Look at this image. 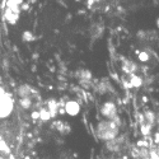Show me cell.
Masks as SVG:
<instances>
[{
    "label": "cell",
    "instance_id": "obj_2",
    "mask_svg": "<svg viewBox=\"0 0 159 159\" xmlns=\"http://www.w3.org/2000/svg\"><path fill=\"white\" fill-rule=\"evenodd\" d=\"M14 108L13 98L7 92L0 90V118H7Z\"/></svg>",
    "mask_w": 159,
    "mask_h": 159
},
{
    "label": "cell",
    "instance_id": "obj_23",
    "mask_svg": "<svg viewBox=\"0 0 159 159\" xmlns=\"http://www.w3.org/2000/svg\"><path fill=\"white\" fill-rule=\"evenodd\" d=\"M111 76H112V78H113V79H115V80H117V82H118V76H117V75H116V74H112V75H111Z\"/></svg>",
    "mask_w": 159,
    "mask_h": 159
},
{
    "label": "cell",
    "instance_id": "obj_30",
    "mask_svg": "<svg viewBox=\"0 0 159 159\" xmlns=\"http://www.w3.org/2000/svg\"><path fill=\"white\" fill-rule=\"evenodd\" d=\"M94 2H99V0H94Z\"/></svg>",
    "mask_w": 159,
    "mask_h": 159
},
{
    "label": "cell",
    "instance_id": "obj_15",
    "mask_svg": "<svg viewBox=\"0 0 159 159\" xmlns=\"http://www.w3.org/2000/svg\"><path fill=\"white\" fill-rule=\"evenodd\" d=\"M0 152H2V153H5V154H9V153H10L9 145H8L4 140H0Z\"/></svg>",
    "mask_w": 159,
    "mask_h": 159
},
{
    "label": "cell",
    "instance_id": "obj_6",
    "mask_svg": "<svg viewBox=\"0 0 159 159\" xmlns=\"http://www.w3.org/2000/svg\"><path fill=\"white\" fill-rule=\"evenodd\" d=\"M57 108H59V102L56 99H48V102H47V110L50 112L51 118H55L57 116Z\"/></svg>",
    "mask_w": 159,
    "mask_h": 159
},
{
    "label": "cell",
    "instance_id": "obj_7",
    "mask_svg": "<svg viewBox=\"0 0 159 159\" xmlns=\"http://www.w3.org/2000/svg\"><path fill=\"white\" fill-rule=\"evenodd\" d=\"M129 83H130L131 88H140V87L143 85V83H144V82H143V78H141V76H139V75H136V74L132 73Z\"/></svg>",
    "mask_w": 159,
    "mask_h": 159
},
{
    "label": "cell",
    "instance_id": "obj_12",
    "mask_svg": "<svg viewBox=\"0 0 159 159\" xmlns=\"http://www.w3.org/2000/svg\"><path fill=\"white\" fill-rule=\"evenodd\" d=\"M22 39L24 42H32V41H34V39H36V37L32 34L31 31H24L23 34H22Z\"/></svg>",
    "mask_w": 159,
    "mask_h": 159
},
{
    "label": "cell",
    "instance_id": "obj_22",
    "mask_svg": "<svg viewBox=\"0 0 159 159\" xmlns=\"http://www.w3.org/2000/svg\"><path fill=\"white\" fill-rule=\"evenodd\" d=\"M14 2H16V3L18 4V5H20V4H22V3L24 2V0H14Z\"/></svg>",
    "mask_w": 159,
    "mask_h": 159
},
{
    "label": "cell",
    "instance_id": "obj_16",
    "mask_svg": "<svg viewBox=\"0 0 159 159\" xmlns=\"http://www.w3.org/2000/svg\"><path fill=\"white\" fill-rule=\"evenodd\" d=\"M79 76H80V79H90L92 80V73L89 70H80Z\"/></svg>",
    "mask_w": 159,
    "mask_h": 159
},
{
    "label": "cell",
    "instance_id": "obj_1",
    "mask_svg": "<svg viewBox=\"0 0 159 159\" xmlns=\"http://www.w3.org/2000/svg\"><path fill=\"white\" fill-rule=\"evenodd\" d=\"M96 135L102 141H110L115 140L120 132V126H117L113 120L106 118L103 121H99L96 126Z\"/></svg>",
    "mask_w": 159,
    "mask_h": 159
},
{
    "label": "cell",
    "instance_id": "obj_25",
    "mask_svg": "<svg viewBox=\"0 0 159 159\" xmlns=\"http://www.w3.org/2000/svg\"><path fill=\"white\" fill-rule=\"evenodd\" d=\"M5 3H7V0H3V3H2V8H3V9L5 8Z\"/></svg>",
    "mask_w": 159,
    "mask_h": 159
},
{
    "label": "cell",
    "instance_id": "obj_18",
    "mask_svg": "<svg viewBox=\"0 0 159 159\" xmlns=\"http://www.w3.org/2000/svg\"><path fill=\"white\" fill-rule=\"evenodd\" d=\"M136 145H138L139 148H143V147H149V144H148V141H147V140H139Z\"/></svg>",
    "mask_w": 159,
    "mask_h": 159
},
{
    "label": "cell",
    "instance_id": "obj_27",
    "mask_svg": "<svg viewBox=\"0 0 159 159\" xmlns=\"http://www.w3.org/2000/svg\"><path fill=\"white\" fill-rule=\"evenodd\" d=\"M143 102H148V98L147 97H143Z\"/></svg>",
    "mask_w": 159,
    "mask_h": 159
},
{
    "label": "cell",
    "instance_id": "obj_4",
    "mask_svg": "<svg viewBox=\"0 0 159 159\" xmlns=\"http://www.w3.org/2000/svg\"><path fill=\"white\" fill-rule=\"evenodd\" d=\"M64 108H65V113L69 115L71 117H75L80 113V104H79L74 99H68L64 104Z\"/></svg>",
    "mask_w": 159,
    "mask_h": 159
},
{
    "label": "cell",
    "instance_id": "obj_13",
    "mask_svg": "<svg viewBox=\"0 0 159 159\" xmlns=\"http://www.w3.org/2000/svg\"><path fill=\"white\" fill-rule=\"evenodd\" d=\"M154 120H155V117H154V113L148 111V112H145L144 113V122H148L150 125H154Z\"/></svg>",
    "mask_w": 159,
    "mask_h": 159
},
{
    "label": "cell",
    "instance_id": "obj_26",
    "mask_svg": "<svg viewBox=\"0 0 159 159\" xmlns=\"http://www.w3.org/2000/svg\"><path fill=\"white\" fill-rule=\"evenodd\" d=\"M32 57H33L34 60H36V59H38V54H33V56H32Z\"/></svg>",
    "mask_w": 159,
    "mask_h": 159
},
{
    "label": "cell",
    "instance_id": "obj_3",
    "mask_svg": "<svg viewBox=\"0 0 159 159\" xmlns=\"http://www.w3.org/2000/svg\"><path fill=\"white\" fill-rule=\"evenodd\" d=\"M101 115L104 118H108V120H112V118L117 115V107L113 102H104L101 107Z\"/></svg>",
    "mask_w": 159,
    "mask_h": 159
},
{
    "label": "cell",
    "instance_id": "obj_10",
    "mask_svg": "<svg viewBox=\"0 0 159 159\" xmlns=\"http://www.w3.org/2000/svg\"><path fill=\"white\" fill-rule=\"evenodd\" d=\"M39 120H42V121H50L51 120V116H50L47 107H43V108L39 110Z\"/></svg>",
    "mask_w": 159,
    "mask_h": 159
},
{
    "label": "cell",
    "instance_id": "obj_9",
    "mask_svg": "<svg viewBox=\"0 0 159 159\" xmlns=\"http://www.w3.org/2000/svg\"><path fill=\"white\" fill-rule=\"evenodd\" d=\"M152 127H153V125H150L148 122H143L140 125V132L144 136H148V135L152 134Z\"/></svg>",
    "mask_w": 159,
    "mask_h": 159
},
{
    "label": "cell",
    "instance_id": "obj_24",
    "mask_svg": "<svg viewBox=\"0 0 159 159\" xmlns=\"http://www.w3.org/2000/svg\"><path fill=\"white\" fill-rule=\"evenodd\" d=\"M31 70H32V71H36V70H37V68H36V65H32V66H31Z\"/></svg>",
    "mask_w": 159,
    "mask_h": 159
},
{
    "label": "cell",
    "instance_id": "obj_11",
    "mask_svg": "<svg viewBox=\"0 0 159 159\" xmlns=\"http://www.w3.org/2000/svg\"><path fill=\"white\" fill-rule=\"evenodd\" d=\"M5 7H7V8H9L10 10H13V11H16V13H19V11H20L19 5H18V4L14 2V0H7Z\"/></svg>",
    "mask_w": 159,
    "mask_h": 159
},
{
    "label": "cell",
    "instance_id": "obj_19",
    "mask_svg": "<svg viewBox=\"0 0 159 159\" xmlns=\"http://www.w3.org/2000/svg\"><path fill=\"white\" fill-rule=\"evenodd\" d=\"M19 8H22V10H28V9H30V4L23 2V3L19 5Z\"/></svg>",
    "mask_w": 159,
    "mask_h": 159
},
{
    "label": "cell",
    "instance_id": "obj_5",
    "mask_svg": "<svg viewBox=\"0 0 159 159\" xmlns=\"http://www.w3.org/2000/svg\"><path fill=\"white\" fill-rule=\"evenodd\" d=\"M4 18L7 19V22H8L9 24L16 25L17 22H18V19H19V13H16V11L10 10L9 8H7L5 11H4Z\"/></svg>",
    "mask_w": 159,
    "mask_h": 159
},
{
    "label": "cell",
    "instance_id": "obj_21",
    "mask_svg": "<svg viewBox=\"0 0 159 159\" xmlns=\"http://www.w3.org/2000/svg\"><path fill=\"white\" fill-rule=\"evenodd\" d=\"M92 4H94V0H88V4H87L88 9H90V8H92Z\"/></svg>",
    "mask_w": 159,
    "mask_h": 159
},
{
    "label": "cell",
    "instance_id": "obj_28",
    "mask_svg": "<svg viewBox=\"0 0 159 159\" xmlns=\"http://www.w3.org/2000/svg\"><path fill=\"white\" fill-rule=\"evenodd\" d=\"M0 140H3V136H2V134H0Z\"/></svg>",
    "mask_w": 159,
    "mask_h": 159
},
{
    "label": "cell",
    "instance_id": "obj_14",
    "mask_svg": "<svg viewBox=\"0 0 159 159\" xmlns=\"http://www.w3.org/2000/svg\"><path fill=\"white\" fill-rule=\"evenodd\" d=\"M138 57H139V61L140 62H149V60H150V56H149V54L147 51H140L139 54H138Z\"/></svg>",
    "mask_w": 159,
    "mask_h": 159
},
{
    "label": "cell",
    "instance_id": "obj_20",
    "mask_svg": "<svg viewBox=\"0 0 159 159\" xmlns=\"http://www.w3.org/2000/svg\"><path fill=\"white\" fill-rule=\"evenodd\" d=\"M154 143L155 144L159 143V134H158V132H155V134H154Z\"/></svg>",
    "mask_w": 159,
    "mask_h": 159
},
{
    "label": "cell",
    "instance_id": "obj_17",
    "mask_svg": "<svg viewBox=\"0 0 159 159\" xmlns=\"http://www.w3.org/2000/svg\"><path fill=\"white\" fill-rule=\"evenodd\" d=\"M31 118H32L33 121L39 120V111H32V113H31Z\"/></svg>",
    "mask_w": 159,
    "mask_h": 159
},
{
    "label": "cell",
    "instance_id": "obj_8",
    "mask_svg": "<svg viewBox=\"0 0 159 159\" xmlns=\"http://www.w3.org/2000/svg\"><path fill=\"white\" fill-rule=\"evenodd\" d=\"M32 104H33V102H32L31 96L20 97V99H19V106H20L23 110H30V108L32 107Z\"/></svg>",
    "mask_w": 159,
    "mask_h": 159
},
{
    "label": "cell",
    "instance_id": "obj_29",
    "mask_svg": "<svg viewBox=\"0 0 159 159\" xmlns=\"http://www.w3.org/2000/svg\"><path fill=\"white\" fill-rule=\"evenodd\" d=\"M75 2H80V0H75Z\"/></svg>",
    "mask_w": 159,
    "mask_h": 159
}]
</instances>
